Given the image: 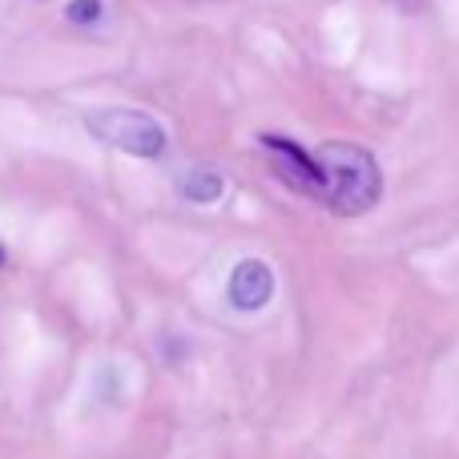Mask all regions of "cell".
Returning <instances> with one entry per match:
<instances>
[{
  "label": "cell",
  "instance_id": "2",
  "mask_svg": "<svg viewBox=\"0 0 459 459\" xmlns=\"http://www.w3.org/2000/svg\"><path fill=\"white\" fill-rule=\"evenodd\" d=\"M85 126L97 142L113 145V150L129 153V158H161L169 145L158 117H150V113H142V109H126V105L93 109L85 117Z\"/></svg>",
  "mask_w": 459,
  "mask_h": 459
},
{
  "label": "cell",
  "instance_id": "5",
  "mask_svg": "<svg viewBox=\"0 0 459 459\" xmlns=\"http://www.w3.org/2000/svg\"><path fill=\"white\" fill-rule=\"evenodd\" d=\"M226 190V182L218 174H210V169H194V174H186L182 182V194L190 202H218Z\"/></svg>",
  "mask_w": 459,
  "mask_h": 459
},
{
  "label": "cell",
  "instance_id": "4",
  "mask_svg": "<svg viewBox=\"0 0 459 459\" xmlns=\"http://www.w3.org/2000/svg\"><path fill=\"white\" fill-rule=\"evenodd\" d=\"M270 299H274V270L258 258H242L234 266V274H230V302L238 310H246V315H254Z\"/></svg>",
  "mask_w": 459,
  "mask_h": 459
},
{
  "label": "cell",
  "instance_id": "7",
  "mask_svg": "<svg viewBox=\"0 0 459 459\" xmlns=\"http://www.w3.org/2000/svg\"><path fill=\"white\" fill-rule=\"evenodd\" d=\"M0 262H4V246H0Z\"/></svg>",
  "mask_w": 459,
  "mask_h": 459
},
{
  "label": "cell",
  "instance_id": "1",
  "mask_svg": "<svg viewBox=\"0 0 459 459\" xmlns=\"http://www.w3.org/2000/svg\"><path fill=\"white\" fill-rule=\"evenodd\" d=\"M318 186H323V202L334 214H367L383 194V169L371 150L355 142H326L315 153Z\"/></svg>",
  "mask_w": 459,
  "mask_h": 459
},
{
  "label": "cell",
  "instance_id": "6",
  "mask_svg": "<svg viewBox=\"0 0 459 459\" xmlns=\"http://www.w3.org/2000/svg\"><path fill=\"white\" fill-rule=\"evenodd\" d=\"M101 0H73L69 8H65V16H69L73 24H97L101 21Z\"/></svg>",
  "mask_w": 459,
  "mask_h": 459
},
{
  "label": "cell",
  "instance_id": "3",
  "mask_svg": "<svg viewBox=\"0 0 459 459\" xmlns=\"http://www.w3.org/2000/svg\"><path fill=\"white\" fill-rule=\"evenodd\" d=\"M262 145L270 150V161L274 169L294 186V190L310 194V198H323V186H318V166H315V153H307L302 145H294L290 137H262Z\"/></svg>",
  "mask_w": 459,
  "mask_h": 459
}]
</instances>
